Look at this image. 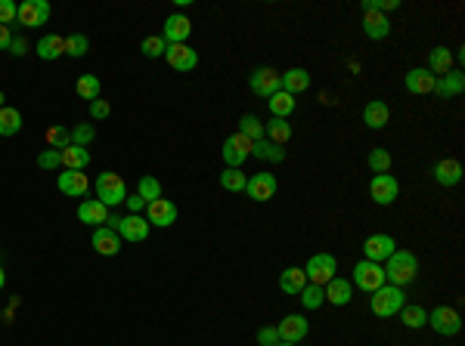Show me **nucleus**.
Listing matches in <instances>:
<instances>
[{
	"instance_id": "4c0bfd02",
	"label": "nucleus",
	"mask_w": 465,
	"mask_h": 346,
	"mask_svg": "<svg viewBox=\"0 0 465 346\" xmlns=\"http://www.w3.org/2000/svg\"><path fill=\"white\" fill-rule=\"evenodd\" d=\"M75 90H78V96L81 99H99V77L96 75H81L78 77V84H75Z\"/></svg>"
},
{
	"instance_id": "7c9ffc66",
	"label": "nucleus",
	"mask_w": 465,
	"mask_h": 346,
	"mask_svg": "<svg viewBox=\"0 0 465 346\" xmlns=\"http://www.w3.org/2000/svg\"><path fill=\"white\" fill-rule=\"evenodd\" d=\"M428 71H431L434 77L447 75V71H453V53H450L447 47H434L431 56H428Z\"/></svg>"
},
{
	"instance_id": "0eeeda50",
	"label": "nucleus",
	"mask_w": 465,
	"mask_h": 346,
	"mask_svg": "<svg viewBox=\"0 0 465 346\" xmlns=\"http://www.w3.org/2000/svg\"><path fill=\"white\" fill-rule=\"evenodd\" d=\"M369 195H372V201L375 204H394L397 201V195H400V186H397V179L391 176V173H375L372 176V183H369Z\"/></svg>"
},
{
	"instance_id": "49530a36",
	"label": "nucleus",
	"mask_w": 465,
	"mask_h": 346,
	"mask_svg": "<svg viewBox=\"0 0 465 346\" xmlns=\"http://www.w3.org/2000/svg\"><path fill=\"white\" fill-rule=\"evenodd\" d=\"M93 127L90 124H78L75 130H71V146H81V149H87L90 142H93Z\"/></svg>"
},
{
	"instance_id": "dca6fc26",
	"label": "nucleus",
	"mask_w": 465,
	"mask_h": 346,
	"mask_svg": "<svg viewBox=\"0 0 465 346\" xmlns=\"http://www.w3.org/2000/svg\"><path fill=\"white\" fill-rule=\"evenodd\" d=\"M189 34H192V22L183 13H174V16L164 19V31H162L164 43H186Z\"/></svg>"
},
{
	"instance_id": "f704fd0d",
	"label": "nucleus",
	"mask_w": 465,
	"mask_h": 346,
	"mask_svg": "<svg viewBox=\"0 0 465 346\" xmlns=\"http://www.w3.org/2000/svg\"><path fill=\"white\" fill-rule=\"evenodd\" d=\"M252 155L261 158V161H282L285 158V149L282 146H273L270 140H257L252 146Z\"/></svg>"
},
{
	"instance_id": "aec40b11",
	"label": "nucleus",
	"mask_w": 465,
	"mask_h": 346,
	"mask_svg": "<svg viewBox=\"0 0 465 346\" xmlns=\"http://www.w3.org/2000/svg\"><path fill=\"white\" fill-rule=\"evenodd\" d=\"M462 90H465V77L459 68L447 71V75H441L438 81H434V93H438L441 99H453V96H459Z\"/></svg>"
},
{
	"instance_id": "864d4df0",
	"label": "nucleus",
	"mask_w": 465,
	"mask_h": 346,
	"mask_svg": "<svg viewBox=\"0 0 465 346\" xmlns=\"http://www.w3.org/2000/svg\"><path fill=\"white\" fill-rule=\"evenodd\" d=\"M10 53H13V56H25V53H28V40H25V38H13Z\"/></svg>"
},
{
	"instance_id": "a19ab883",
	"label": "nucleus",
	"mask_w": 465,
	"mask_h": 346,
	"mask_svg": "<svg viewBox=\"0 0 465 346\" xmlns=\"http://www.w3.org/2000/svg\"><path fill=\"white\" fill-rule=\"evenodd\" d=\"M239 133L248 136L252 142H257V140H264V124L255 118V114H245V118L239 121Z\"/></svg>"
},
{
	"instance_id": "f8f14e48",
	"label": "nucleus",
	"mask_w": 465,
	"mask_h": 346,
	"mask_svg": "<svg viewBox=\"0 0 465 346\" xmlns=\"http://www.w3.org/2000/svg\"><path fill=\"white\" fill-rule=\"evenodd\" d=\"M276 331H279V343H301L307 331H310V324H307L304 315H285L276 324Z\"/></svg>"
},
{
	"instance_id": "423d86ee",
	"label": "nucleus",
	"mask_w": 465,
	"mask_h": 346,
	"mask_svg": "<svg viewBox=\"0 0 465 346\" xmlns=\"http://www.w3.org/2000/svg\"><path fill=\"white\" fill-rule=\"evenodd\" d=\"M428 324H431L438 334L453 337V334H459V331H462V315L456 313L453 306H438V309L428 313Z\"/></svg>"
},
{
	"instance_id": "393cba45",
	"label": "nucleus",
	"mask_w": 465,
	"mask_h": 346,
	"mask_svg": "<svg viewBox=\"0 0 465 346\" xmlns=\"http://www.w3.org/2000/svg\"><path fill=\"white\" fill-rule=\"evenodd\" d=\"M388 31H391L388 16H382V13H363V34L369 40H385Z\"/></svg>"
},
{
	"instance_id": "79ce46f5",
	"label": "nucleus",
	"mask_w": 465,
	"mask_h": 346,
	"mask_svg": "<svg viewBox=\"0 0 465 346\" xmlns=\"http://www.w3.org/2000/svg\"><path fill=\"white\" fill-rule=\"evenodd\" d=\"M298 297H301L304 309H320V306H323V297H326V294H323V287H320V285H310V281H307V287H304L301 294H298Z\"/></svg>"
},
{
	"instance_id": "a211bd4d",
	"label": "nucleus",
	"mask_w": 465,
	"mask_h": 346,
	"mask_svg": "<svg viewBox=\"0 0 465 346\" xmlns=\"http://www.w3.org/2000/svg\"><path fill=\"white\" fill-rule=\"evenodd\" d=\"M245 192H248V198H255V201H270L276 195V176L273 173H255V176L248 179Z\"/></svg>"
},
{
	"instance_id": "72a5a7b5",
	"label": "nucleus",
	"mask_w": 465,
	"mask_h": 346,
	"mask_svg": "<svg viewBox=\"0 0 465 346\" xmlns=\"http://www.w3.org/2000/svg\"><path fill=\"white\" fill-rule=\"evenodd\" d=\"M267 105H270V114H273V118H289L292 112H295V96H289V93H273V96L267 99Z\"/></svg>"
},
{
	"instance_id": "f3484780",
	"label": "nucleus",
	"mask_w": 465,
	"mask_h": 346,
	"mask_svg": "<svg viewBox=\"0 0 465 346\" xmlns=\"http://www.w3.org/2000/svg\"><path fill=\"white\" fill-rule=\"evenodd\" d=\"M93 250L96 254H103V257H115L118 250H121V235L118 232H112L109 226H96L93 229Z\"/></svg>"
},
{
	"instance_id": "c85d7f7f",
	"label": "nucleus",
	"mask_w": 465,
	"mask_h": 346,
	"mask_svg": "<svg viewBox=\"0 0 465 346\" xmlns=\"http://www.w3.org/2000/svg\"><path fill=\"white\" fill-rule=\"evenodd\" d=\"M279 287H282L285 294H292V297H298V294L307 287V276L304 269H298V266H292V269H285L282 276H279Z\"/></svg>"
},
{
	"instance_id": "ea45409f",
	"label": "nucleus",
	"mask_w": 465,
	"mask_h": 346,
	"mask_svg": "<svg viewBox=\"0 0 465 346\" xmlns=\"http://www.w3.org/2000/svg\"><path fill=\"white\" fill-rule=\"evenodd\" d=\"M366 164H369V170H372V173H388V170H391V151H385V149H372V151H369V158H366Z\"/></svg>"
},
{
	"instance_id": "473e14b6",
	"label": "nucleus",
	"mask_w": 465,
	"mask_h": 346,
	"mask_svg": "<svg viewBox=\"0 0 465 346\" xmlns=\"http://www.w3.org/2000/svg\"><path fill=\"white\" fill-rule=\"evenodd\" d=\"M22 130V112L3 105L0 108V136H16Z\"/></svg>"
},
{
	"instance_id": "09e8293b",
	"label": "nucleus",
	"mask_w": 465,
	"mask_h": 346,
	"mask_svg": "<svg viewBox=\"0 0 465 346\" xmlns=\"http://www.w3.org/2000/svg\"><path fill=\"white\" fill-rule=\"evenodd\" d=\"M400 0H363V13H388V10H397Z\"/></svg>"
},
{
	"instance_id": "20e7f679",
	"label": "nucleus",
	"mask_w": 465,
	"mask_h": 346,
	"mask_svg": "<svg viewBox=\"0 0 465 346\" xmlns=\"http://www.w3.org/2000/svg\"><path fill=\"white\" fill-rule=\"evenodd\" d=\"M335 272H338V263H335L332 254H313L304 266L307 281H310V285H320V287H326L329 281L335 278Z\"/></svg>"
},
{
	"instance_id": "bb28decb",
	"label": "nucleus",
	"mask_w": 465,
	"mask_h": 346,
	"mask_svg": "<svg viewBox=\"0 0 465 346\" xmlns=\"http://www.w3.org/2000/svg\"><path fill=\"white\" fill-rule=\"evenodd\" d=\"M388 121H391V108L385 105L382 99H372V103H366V108H363V124L372 127V130H382Z\"/></svg>"
},
{
	"instance_id": "c756f323",
	"label": "nucleus",
	"mask_w": 465,
	"mask_h": 346,
	"mask_svg": "<svg viewBox=\"0 0 465 346\" xmlns=\"http://www.w3.org/2000/svg\"><path fill=\"white\" fill-rule=\"evenodd\" d=\"M62 151V167L66 170H84L90 167V151L81 149V146H66L59 149Z\"/></svg>"
},
{
	"instance_id": "2f4dec72",
	"label": "nucleus",
	"mask_w": 465,
	"mask_h": 346,
	"mask_svg": "<svg viewBox=\"0 0 465 346\" xmlns=\"http://www.w3.org/2000/svg\"><path fill=\"white\" fill-rule=\"evenodd\" d=\"M66 53V38H59V34H47V38H41L38 43V56L47 62L59 59V56Z\"/></svg>"
},
{
	"instance_id": "5701e85b",
	"label": "nucleus",
	"mask_w": 465,
	"mask_h": 346,
	"mask_svg": "<svg viewBox=\"0 0 465 346\" xmlns=\"http://www.w3.org/2000/svg\"><path fill=\"white\" fill-rule=\"evenodd\" d=\"M434 81H438V77H434L428 68H413V71H406V90L416 93V96L434 93Z\"/></svg>"
},
{
	"instance_id": "e433bc0d",
	"label": "nucleus",
	"mask_w": 465,
	"mask_h": 346,
	"mask_svg": "<svg viewBox=\"0 0 465 346\" xmlns=\"http://www.w3.org/2000/svg\"><path fill=\"white\" fill-rule=\"evenodd\" d=\"M220 186H224L227 192H245L248 176H245V173H242L239 167H227L224 173H220Z\"/></svg>"
},
{
	"instance_id": "8fccbe9b",
	"label": "nucleus",
	"mask_w": 465,
	"mask_h": 346,
	"mask_svg": "<svg viewBox=\"0 0 465 346\" xmlns=\"http://www.w3.org/2000/svg\"><path fill=\"white\" fill-rule=\"evenodd\" d=\"M16 13H19V6L13 3V0H0V25L10 28L13 22H16Z\"/></svg>"
},
{
	"instance_id": "4468645a",
	"label": "nucleus",
	"mask_w": 465,
	"mask_h": 346,
	"mask_svg": "<svg viewBox=\"0 0 465 346\" xmlns=\"http://www.w3.org/2000/svg\"><path fill=\"white\" fill-rule=\"evenodd\" d=\"M146 207H149V216H146V220L152 223V226L168 229V226H174V223H177V204H174V201L155 198V201H149Z\"/></svg>"
},
{
	"instance_id": "13d9d810",
	"label": "nucleus",
	"mask_w": 465,
	"mask_h": 346,
	"mask_svg": "<svg viewBox=\"0 0 465 346\" xmlns=\"http://www.w3.org/2000/svg\"><path fill=\"white\" fill-rule=\"evenodd\" d=\"M3 99H6V96H3V93H0V108H3Z\"/></svg>"
},
{
	"instance_id": "cd10ccee",
	"label": "nucleus",
	"mask_w": 465,
	"mask_h": 346,
	"mask_svg": "<svg viewBox=\"0 0 465 346\" xmlns=\"http://www.w3.org/2000/svg\"><path fill=\"white\" fill-rule=\"evenodd\" d=\"M264 140H270L273 146H285L292 140V124L285 118H270L264 124Z\"/></svg>"
},
{
	"instance_id": "3c124183",
	"label": "nucleus",
	"mask_w": 465,
	"mask_h": 346,
	"mask_svg": "<svg viewBox=\"0 0 465 346\" xmlns=\"http://www.w3.org/2000/svg\"><path fill=\"white\" fill-rule=\"evenodd\" d=\"M109 112H112V105L106 103V99H93L90 103V118L103 121V118H109Z\"/></svg>"
},
{
	"instance_id": "37998d69",
	"label": "nucleus",
	"mask_w": 465,
	"mask_h": 346,
	"mask_svg": "<svg viewBox=\"0 0 465 346\" xmlns=\"http://www.w3.org/2000/svg\"><path fill=\"white\" fill-rule=\"evenodd\" d=\"M47 146L50 149H66V146H71V130L69 127H50L47 130Z\"/></svg>"
},
{
	"instance_id": "6ab92c4d",
	"label": "nucleus",
	"mask_w": 465,
	"mask_h": 346,
	"mask_svg": "<svg viewBox=\"0 0 465 346\" xmlns=\"http://www.w3.org/2000/svg\"><path fill=\"white\" fill-rule=\"evenodd\" d=\"M90 189V179L84 176L81 170H66L59 173V192L69 195V198H84Z\"/></svg>"
},
{
	"instance_id": "4be33fe9",
	"label": "nucleus",
	"mask_w": 465,
	"mask_h": 346,
	"mask_svg": "<svg viewBox=\"0 0 465 346\" xmlns=\"http://www.w3.org/2000/svg\"><path fill=\"white\" fill-rule=\"evenodd\" d=\"M323 294H326V300L332 303V306H348L350 297H354V285H350L348 278H338V276H335V278L323 287Z\"/></svg>"
},
{
	"instance_id": "2eb2a0df",
	"label": "nucleus",
	"mask_w": 465,
	"mask_h": 346,
	"mask_svg": "<svg viewBox=\"0 0 465 346\" xmlns=\"http://www.w3.org/2000/svg\"><path fill=\"white\" fill-rule=\"evenodd\" d=\"M118 235L124 238V241H134V244L146 241V238H149V220H146V216H140V213H127V216H121Z\"/></svg>"
},
{
	"instance_id": "ddd939ff",
	"label": "nucleus",
	"mask_w": 465,
	"mask_h": 346,
	"mask_svg": "<svg viewBox=\"0 0 465 346\" xmlns=\"http://www.w3.org/2000/svg\"><path fill=\"white\" fill-rule=\"evenodd\" d=\"M248 84H252V93H257V96H264V99H270L273 93L282 90V86H279V71H273V68H255Z\"/></svg>"
},
{
	"instance_id": "7ed1b4c3",
	"label": "nucleus",
	"mask_w": 465,
	"mask_h": 346,
	"mask_svg": "<svg viewBox=\"0 0 465 346\" xmlns=\"http://www.w3.org/2000/svg\"><path fill=\"white\" fill-rule=\"evenodd\" d=\"M96 201L106 207H118L127 201V186H124V176H118V173L106 170L96 176Z\"/></svg>"
},
{
	"instance_id": "5fc2aeb1",
	"label": "nucleus",
	"mask_w": 465,
	"mask_h": 346,
	"mask_svg": "<svg viewBox=\"0 0 465 346\" xmlns=\"http://www.w3.org/2000/svg\"><path fill=\"white\" fill-rule=\"evenodd\" d=\"M143 207H146V201H143L140 195H127V211H131V213H140Z\"/></svg>"
},
{
	"instance_id": "39448f33",
	"label": "nucleus",
	"mask_w": 465,
	"mask_h": 346,
	"mask_svg": "<svg viewBox=\"0 0 465 346\" xmlns=\"http://www.w3.org/2000/svg\"><path fill=\"white\" fill-rule=\"evenodd\" d=\"M354 285L360 287V291H378V287L385 285V269L382 263H369V260H360V263L354 266Z\"/></svg>"
},
{
	"instance_id": "4d7b16f0",
	"label": "nucleus",
	"mask_w": 465,
	"mask_h": 346,
	"mask_svg": "<svg viewBox=\"0 0 465 346\" xmlns=\"http://www.w3.org/2000/svg\"><path fill=\"white\" fill-rule=\"evenodd\" d=\"M3 281H6V276H3V269H0V287H3Z\"/></svg>"
},
{
	"instance_id": "1a4fd4ad",
	"label": "nucleus",
	"mask_w": 465,
	"mask_h": 346,
	"mask_svg": "<svg viewBox=\"0 0 465 346\" xmlns=\"http://www.w3.org/2000/svg\"><path fill=\"white\" fill-rule=\"evenodd\" d=\"M164 59H168V65L174 71H192L199 65V53L192 47H186V43H168Z\"/></svg>"
},
{
	"instance_id": "58836bf2",
	"label": "nucleus",
	"mask_w": 465,
	"mask_h": 346,
	"mask_svg": "<svg viewBox=\"0 0 465 346\" xmlns=\"http://www.w3.org/2000/svg\"><path fill=\"white\" fill-rule=\"evenodd\" d=\"M137 195L143 201H155V198H162V183L155 176H140V183H137Z\"/></svg>"
},
{
	"instance_id": "9b49d317",
	"label": "nucleus",
	"mask_w": 465,
	"mask_h": 346,
	"mask_svg": "<svg viewBox=\"0 0 465 346\" xmlns=\"http://www.w3.org/2000/svg\"><path fill=\"white\" fill-rule=\"evenodd\" d=\"M252 146H255V142L248 140V136L233 133L230 140L224 142V164H227V167H239V164L252 155Z\"/></svg>"
},
{
	"instance_id": "de8ad7c7",
	"label": "nucleus",
	"mask_w": 465,
	"mask_h": 346,
	"mask_svg": "<svg viewBox=\"0 0 465 346\" xmlns=\"http://www.w3.org/2000/svg\"><path fill=\"white\" fill-rule=\"evenodd\" d=\"M62 164V151L59 149H44L38 155V167H44V170H56Z\"/></svg>"
},
{
	"instance_id": "6e6d98bb",
	"label": "nucleus",
	"mask_w": 465,
	"mask_h": 346,
	"mask_svg": "<svg viewBox=\"0 0 465 346\" xmlns=\"http://www.w3.org/2000/svg\"><path fill=\"white\" fill-rule=\"evenodd\" d=\"M10 43H13V31L6 25H0V50H10Z\"/></svg>"
},
{
	"instance_id": "b1692460",
	"label": "nucleus",
	"mask_w": 465,
	"mask_h": 346,
	"mask_svg": "<svg viewBox=\"0 0 465 346\" xmlns=\"http://www.w3.org/2000/svg\"><path fill=\"white\" fill-rule=\"evenodd\" d=\"M279 86H282V93H289V96H298V93H304L307 86H310V75H307L304 68H289L285 75H279Z\"/></svg>"
},
{
	"instance_id": "c03bdc74",
	"label": "nucleus",
	"mask_w": 465,
	"mask_h": 346,
	"mask_svg": "<svg viewBox=\"0 0 465 346\" xmlns=\"http://www.w3.org/2000/svg\"><path fill=\"white\" fill-rule=\"evenodd\" d=\"M87 38L84 34H71V38H66V56H71V59H81V56H87Z\"/></svg>"
},
{
	"instance_id": "a878e982",
	"label": "nucleus",
	"mask_w": 465,
	"mask_h": 346,
	"mask_svg": "<svg viewBox=\"0 0 465 346\" xmlns=\"http://www.w3.org/2000/svg\"><path fill=\"white\" fill-rule=\"evenodd\" d=\"M78 220L87 223V226H103L106 220H109V207L99 204L96 198L90 201H81V207H78Z\"/></svg>"
},
{
	"instance_id": "9d476101",
	"label": "nucleus",
	"mask_w": 465,
	"mask_h": 346,
	"mask_svg": "<svg viewBox=\"0 0 465 346\" xmlns=\"http://www.w3.org/2000/svg\"><path fill=\"white\" fill-rule=\"evenodd\" d=\"M394 250H397V241L391 235H369L363 241V254H366L369 263H385Z\"/></svg>"
},
{
	"instance_id": "6e6552de",
	"label": "nucleus",
	"mask_w": 465,
	"mask_h": 346,
	"mask_svg": "<svg viewBox=\"0 0 465 346\" xmlns=\"http://www.w3.org/2000/svg\"><path fill=\"white\" fill-rule=\"evenodd\" d=\"M50 19V3L47 0H25L19 3V13H16V22L25 28H38V25H47Z\"/></svg>"
},
{
	"instance_id": "bf43d9fd",
	"label": "nucleus",
	"mask_w": 465,
	"mask_h": 346,
	"mask_svg": "<svg viewBox=\"0 0 465 346\" xmlns=\"http://www.w3.org/2000/svg\"><path fill=\"white\" fill-rule=\"evenodd\" d=\"M276 346H298V343H276Z\"/></svg>"
},
{
	"instance_id": "f257e3e1",
	"label": "nucleus",
	"mask_w": 465,
	"mask_h": 346,
	"mask_svg": "<svg viewBox=\"0 0 465 346\" xmlns=\"http://www.w3.org/2000/svg\"><path fill=\"white\" fill-rule=\"evenodd\" d=\"M385 263H388V266H382L385 281H391L394 287L410 285V281L416 278V272H419V260H416V254H410V250H394Z\"/></svg>"
},
{
	"instance_id": "412c9836",
	"label": "nucleus",
	"mask_w": 465,
	"mask_h": 346,
	"mask_svg": "<svg viewBox=\"0 0 465 346\" xmlns=\"http://www.w3.org/2000/svg\"><path fill=\"white\" fill-rule=\"evenodd\" d=\"M431 173H434V183L447 186V189H450V186H456L462 179V164L456 161V158H443V161L434 164Z\"/></svg>"
},
{
	"instance_id": "c9c22d12",
	"label": "nucleus",
	"mask_w": 465,
	"mask_h": 346,
	"mask_svg": "<svg viewBox=\"0 0 465 346\" xmlns=\"http://www.w3.org/2000/svg\"><path fill=\"white\" fill-rule=\"evenodd\" d=\"M400 322L406 324V328H422V324H428V313L416 303H403V309H400Z\"/></svg>"
},
{
	"instance_id": "a18cd8bd",
	"label": "nucleus",
	"mask_w": 465,
	"mask_h": 346,
	"mask_svg": "<svg viewBox=\"0 0 465 346\" xmlns=\"http://www.w3.org/2000/svg\"><path fill=\"white\" fill-rule=\"evenodd\" d=\"M143 56H149V59H159V56H164V50H168V43H164V38H146L140 43Z\"/></svg>"
},
{
	"instance_id": "f03ea898",
	"label": "nucleus",
	"mask_w": 465,
	"mask_h": 346,
	"mask_svg": "<svg viewBox=\"0 0 465 346\" xmlns=\"http://www.w3.org/2000/svg\"><path fill=\"white\" fill-rule=\"evenodd\" d=\"M403 303H406L403 287H394V285H382L378 291H372V297H369L372 315H378V319H391V315H397L400 309H403Z\"/></svg>"
},
{
	"instance_id": "603ef678",
	"label": "nucleus",
	"mask_w": 465,
	"mask_h": 346,
	"mask_svg": "<svg viewBox=\"0 0 465 346\" xmlns=\"http://www.w3.org/2000/svg\"><path fill=\"white\" fill-rule=\"evenodd\" d=\"M257 343H261V346H276L279 343V331L276 328H261V331H257Z\"/></svg>"
}]
</instances>
